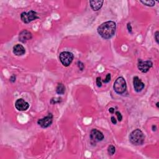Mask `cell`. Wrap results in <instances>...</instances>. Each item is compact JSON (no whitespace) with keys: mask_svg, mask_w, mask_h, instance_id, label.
Listing matches in <instances>:
<instances>
[{"mask_svg":"<svg viewBox=\"0 0 159 159\" xmlns=\"http://www.w3.org/2000/svg\"><path fill=\"white\" fill-rule=\"evenodd\" d=\"M116 29V23L113 21H107L101 24L98 28V33L103 39H109L114 34Z\"/></svg>","mask_w":159,"mask_h":159,"instance_id":"cell-1","label":"cell"},{"mask_svg":"<svg viewBox=\"0 0 159 159\" xmlns=\"http://www.w3.org/2000/svg\"><path fill=\"white\" fill-rule=\"evenodd\" d=\"M129 141L133 145H141L144 142L145 136L141 130L137 129L131 133Z\"/></svg>","mask_w":159,"mask_h":159,"instance_id":"cell-2","label":"cell"},{"mask_svg":"<svg viewBox=\"0 0 159 159\" xmlns=\"http://www.w3.org/2000/svg\"><path fill=\"white\" fill-rule=\"evenodd\" d=\"M114 90L118 94H123L126 90V82L123 77L118 78L114 83Z\"/></svg>","mask_w":159,"mask_h":159,"instance_id":"cell-3","label":"cell"},{"mask_svg":"<svg viewBox=\"0 0 159 159\" xmlns=\"http://www.w3.org/2000/svg\"><path fill=\"white\" fill-rule=\"evenodd\" d=\"M59 58L62 65L65 67H68L71 64L73 60V55L69 52H63L60 54Z\"/></svg>","mask_w":159,"mask_h":159,"instance_id":"cell-4","label":"cell"},{"mask_svg":"<svg viewBox=\"0 0 159 159\" xmlns=\"http://www.w3.org/2000/svg\"><path fill=\"white\" fill-rule=\"evenodd\" d=\"M21 18L23 23L28 24L31 21L36 20V19H38L39 17L37 16L36 12L34 11H30L28 13L25 12H23L21 15Z\"/></svg>","mask_w":159,"mask_h":159,"instance_id":"cell-5","label":"cell"},{"mask_svg":"<svg viewBox=\"0 0 159 159\" xmlns=\"http://www.w3.org/2000/svg\"><path fill=\"white\" fill-rule=\"evenodd\" d=\"M152 67V62L150 60L147 61H142V60H139L138 63V68L140 71L143 73H147L150 68Z\"/></svg>","mask_w":159,"mask_h":159,"instance_id":"cell-6","label":"cell"},{"mask_svg":"<svg viewBox=\"0 0 159 159\" xmlns=\"http://www.w3.org/2000/svg\"><path fill=\"white\" fill-rule=\"evenodd\" d=\"M53 116L52 114H49V115L45 118L38 121V124L40 125L42 128H46L52 124Z\"/></svg>","mask_w":159,"mask_h":159,"instance_id":"cell-7","label":"cell"},{"mask_svg":"<svg viewBox=\"0 0 159 159\" xmlns=\"http://www.w3.org/2000/svg\"><path fill=\"white\" fill-rule=\"evenodd\" d=\"M90 139L94 142L101 141L104 139L103 133L97 129H93L90 133Z\"/></svg>","mask_w":159,"mask_h":159,"instance_id":"cell-8","label":"cell"},{"mask_svg":"<svg viewBox=\"0 0 159 159\" xmlns=\"http://www.w3.org/2000/svg\"><path fill=\"white\" fill-rule=\"evenodd\" d=\"M15 106L17 110L23 111H26L28 109L29 107V105L23 99H18L15 103Z\"/></svg>","mask_w":159,"mask_h":159,"instance_id":"cell-9","label":"cell"},{"mask_svg":"<svg viewBox=\"0 0 159 159\" xmlns=\"http://www.w3.org/2000/svg\"><path fill=\"white\" fill-rule=\"evenodd\" d=\"M133 84H134V87L135 90L137 92L141 91L144 89V86H145L144 83H142V81L137 77H135L134 78Z\"/></svg>","mask_w":159,"mask_h":159,"instance_id":"cell-10","label":"cell"},{"mask_svg":"<svg viewBox=\"0 0 159 159\" xmlns=\"http://www.w3.org/2000/svg\"><path fill=\"white\" fill-rule=\"evenodd\" d=\"M32 34L27 30H24L20 34L19 39L23 43H26L28 41L31 39Z\"/></svg>","mask_w":159,"mask_h":159,"instance_id":"cell-11","label":"cell"},{"mask_svg":"<svg viewBox=\"0 0 159 159\" xmlns=\"http://www.w3.org/2000/svg\"><path fill=\"white\" fill-rule=\"evenodd\" d=\"M13 52L17 56H21L26 52V50L24 47L20 44H17L13 47Z\"/></svg>","mask_w":159,"mask_h":159,"instance_id":"cell-12","label":"cell"},{"mask_svg":"<svg viewBox=\"0 0 159 159\" xmlns=\"http://www.w3.org/2000/svg\"><path fill=\"white\" fill-rule=\"evenodd\" d=\"M103 1H90V6L91 8L94 10V11H98L99 10L101 7H102L103 4Z\"/></svg>","mask_w":159,"mask_h":159,"instance_id":"cell-13","label":"cell"},{"mask_svg":"<svg viewBox=\"0 0 159 159\" xmlns=\"http://www.w3.org/2000/svg\"><path fill=\"white\" fill-rule=\"evenodd\" d=\"M65 90V88L62 83H59L58 84L56 88V92L57 94H64Z\"/></svg>","mask_w":159,"mask_h":159,"instance_id":"cell-14","label":"cell"},{"mask_svg":"<svg viewBox=\"0 0 159 159\" xmlns=\"http://www.w3.org/2000/svg\"><path fill=\"white\" fill-rule=\"evenodd\" d=\"M141 2L147 6H154L155 5L154 1H141Z\"/></svg>","mask_w":159,"mask_h":159,"instance_id":"cell-15","label":"cell"},{"mask_svg":"<svg viewBox=\"0 0 159 159\" xmlns=\"http://www.w3.org/2000/svg\"><path fill=\"white\" fill-rule=\"evenodd\" d=\"M107 150H108V153L110 154V155H113L114 153H115L116 149L113 145H110V146H109V147H108Z\"/></svg>","mask_w":159,"mask_h":159,"instance_id":"cell-16","label":"cell"},{"mask_svg":"<svg viewBox=\"0 0 159 159\" xmlns=\"http://www.w3.org/2000/svg\"><path fill=\"white\" fill-rule=\"evenodd\" d=\"M110 80H111V75L109 73V74H107V75H106V79H105V80H103V82L105 83H106L110 82Z\"/></svg>","mask_w":159,"mask_h":159,"instance_id":"cell-17","label":"cell"},{"mask_svg":"<svg viewBox=\"0 0 159 159\" xmlns=\"http://www.w3.org/2000/svg\"><path fill=\"white\" fill-rule=\"evenodd\" d=\"M96 83H97V86L98 87H101V85H102V83H101V78L100 77H98L97 78Z\"/></svg>","mask_w":159,"mask_h":159,"instance_id":"cell-18","label":"cell"},{"mask_svg":"<svg viewBox=\"0 0 159 159\" xmlns=\"http://www.w3.org/2000/svg\"><path fill=\"white\" fill-rule=\"evenodd\" d=\"M116 116H118V121H121L122 119H123V116L121 115V114L119 111H116Z\"/></svg>","mask_w":159,"mask_h":159,"instance_id":"cell-19","label":"cell"},{"mask_svg":"<svg viewBox=\"0 0 159 159\" xmlns=\"http://www.w3.org/2000/svg\"><path fill=\"white\" fill-rule=\"evenodd\" d=\"M155 40H156V42H157V44H158V31H157L156 33H155Z\"/></svg>","mask_w":159,"mask_h":159,"instance_id":"cell-20","label":"cell"},{"mask_svg":"<svg viewBox=\"0 0 159 159\" xmlns=\"http://www.w3.org/2000/svg\"><path fill=\"white\" fill-rule=\"evenodd\" d=\"M111 119V122H112V123H113V124H116L117 123V121H116V119H115V118H114V117H113V116H112Z\"/></svg>","mask_w":159,"mask_h":159,"instance_id":"cell-21","label":"cell"},{"mask_svg":"<svg viewBox=\"0 0 159 159\" xmlns=\"http://www.w3.org/2000/svg\"><path fill=\"white\" fill-rule=\"evenodd\" d=\"M128 29L129 32L131 33V32H132V28H131V24L129 23L128 24Z\"/></svg>","mask_w":159,"mask_h":159,"instance_id":"cell-22","label":"cell"},{"mask_svg":"<svg viewBox=\"0 0 159 159\" xmlns=\"http://www.w3.org/2000/svg\"><path fill=\"white\" fill-rule=\"evenodd\" d=\"M109 111L111 113H114V108L111 107V108H110V109L109 110Z\"/></svg>","mask_w":159,"mask_h":159,"instance_id":"cell-23","label":"cell"},{"mask_svg":"<svg viewBox=\"0 0 159 159\" xmlns=\"http://www.w3.org/2000/svg\"><path fill=\"white\" fill-rule=\"evenodd\" d=\"M157 107H158V103H157Z\"/></svg>","mask_w":159,"mask_h":159,"instance_id":"cell-24","label":"cell"}]
</instances>
